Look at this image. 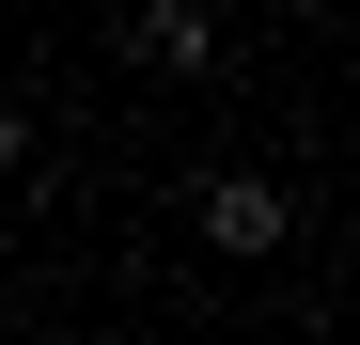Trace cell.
<instances>
[{"instance_id":"1","label":"cell","mask_w":360,"mask_h":345,"mask_svg":"<svg viewBox=\"0 0 360 345\" xmlns=\"http://www.w3.org/2000/svg\"><path fill=\"white\" fill-rule=\"evenodd\" d=\"M204 236H219L235 267H251V251H282V189H266V172H219V189H204Z\"/></svg>"},{"instance_id":"3","label":"cell","mask_w":360,"mask_h":345,"mask_svg":"<svg viewBox=\"0 0 360 345\" xmlns=\"http://www.w3.org/2000/svg\"><path fill=\"white\" fill-rule=\"evenodd\" d=\"M16 157H32V126H16V110H0V172H16Z\"/></svg>"},{"instance_id":"2","label":"cell","mask_w":360,"mask_h":345,"mask_svg":"<svg viewBox=\"0 0 360 345\" xmlns=\"http://www.w3.org/2000/svg\"><path fill=\"white\" fill-rule=\"evenodd\" d=\"M141 63H172V79L219 63V16H204V0H141Z\"/></svg>"}]
</instances>
